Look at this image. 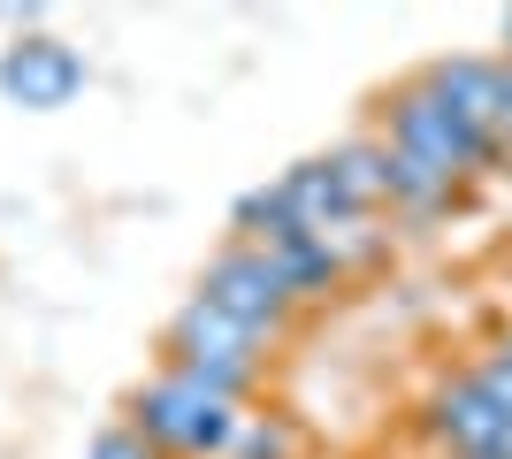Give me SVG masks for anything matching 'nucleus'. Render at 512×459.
<instances>
[{"label":"nucleus","instance_id":"nucleus-11","mask_svg":"<svg viewBox=\"0 0 512 459\" xmlns=\"http://www.w3.org/2000/svg\"><path fill=\"white\" fill-rule=\"evenodd\" d=\"M299 452H306V437L283 414H245L230 437V459H299Z\"/></svg>","mask_w":512,"mask_h":459},{"label":"nucleus","instance_id":"nucleus-7","mask_svg":"<svg viewBox=\"0 0 512 459\" xmlns=\"http://www.w3.org/2000/svg\"><path fill=\"white\" fill-rule=\"evenodd\" d=\"M329 161V176L344 184V199L360 207V215H383L390 207V146L383 138H344L337 153H321Z\"/></svg>","mask_w":512,"mask_h":459},{"label":"nucleus","instance_id":"nucleus-8","mask_svg":"<svg viewBox=\"0 0 512 459\" xmlns=\"http://www.w3.org/2000/svg\"><path fill=\"white\" fill-rule=\"evenodd\" d=\"M283 199H291V222H299L306 238L337 230L344 215H360V207L344 199V184L329 176V161H299V169H283Z\"/></svg>","mask_w":512,"mask_h":459},{"label":"nucleus","instance_id":"nucleus-3","mask_svg":"<svg viewBox=\"0 0 512 459\" xmlns=\"http://www.w3.org/2000/svg\"><path fill=\"white\" fill-rule=\"evenodd\" d=\"M383 146L413 153V161H428V169L459 176V184L497 161V138L482 131V123H467L459 108H444V100L428 92V77H406L398 92H383Z\"/></svg>","mask_w":512,"mask_h":459},{"label":"nucleus","instance_id":"nucleus-13","mask_svg":"<svg viewBox=\"0 0 512 459\" xmlns=\"http://www.w3.org/2000/svg\"><path fill=\"white\" fill-rule=\"evenodd\" d=\"M85 459H161V452H153V444L138 437V429H123V421H107L100 437H92V452H85Z\"/></svg>","mask_w":512,"mask_h":459},{"label":"nucleus","instance_id":"nucleus-16","mask_svg":"<svg viewBox=\"0 0 512 459\" xmlns=\"http://www.w3.org/2000/svg\"><path fill=\"white\" fill-rule=\"evenodd\" d=\"M505 352H512V337H505Z\"/></svg>","mask_w":512,"mask_h":459},{"label":"nucleus","instance_id":"nucleus-14","mask_svg":"<svg viewBox=\"0 0 512 459\" xmlns=\"http://www.w3.org/2000/svg\"><path fill=\"white\" fill-rule=\"evenodd\" d=\"M490 138H497V153L512 146V62H505V77H497V115H490Z\"/></svg>","mask_w":512,"mask_h":459},{"label":"nucleus","instance_id":"nucleus-1","mask_svg":"<svg viewBox=\"0 0 512 459\" xmlns=\"http://www.w3.org/2000/svg\"><path fill=\"white\" fill-rule=\"evenodd\" d=\"M237 421H245L237 398L207 391L199 375H176V368H153L123 398V429H138L161 459H230Z\"/></svg>","mask_w":512,"mask_h":459},{"label":"nucleus","instance_id":"nucleus-2","mask_svg":"<svg viewBox=\"0 0 512 459\" xmlns=\"http://www.w3.org/2000/svg\"><path fill=\"white\" fill-rule=\"evenodd\" d=\"M161 368L199 375L207 391H222V398L245 406V391H253L260 368H268V337L245 329V322H230V314L207 306V299H184L169 314V329H161Z\"/></svg>","mask_w":512,"mask_h":459},{"label":"nucleus","instance_id":"nucleus-5","mask_svg":"<svg viewBox=\"0 0 512 459\" xmlns=\"http://www.w3.org/2000/svg\"><path fill=\"white\" fill-rule=\"evenodd\" d=\"M85 92V54L54 31H16L0 46V100L23 115H54Z\"/></svg>","mask_w":512,"mask_h":459},{"label":"nucleus","instance_id":"nucleus-9","mask_svg":"<svg viewBox=\"0 0 512 459\" xmlns=\"http://www.w3.org/2000/svg\"><path fill=\"white\" fill-rule=\"evenodd\" d=\"M260 253H268V261H276V276L283 284H291V299H329V284H337L344 268L329 261V245L321 238H306V230H291V238H276V245H260Z\"/></svg>","mask_w":512,"mask_h":459},{"label":"nucleus","instance_id":"nucleus-10","mask_svg":"<svg viewBox=\"0 0 512 459\" xmlns=\"http://www.w3.org/2000/svg\"><path fill=\"white\" fill-rule=\"evenodd\" d=\"M230 230H237V245H276V238H291V230H299V222H291V199H283V176H276V184L237 192Z\"/></svg>","mask_w":512,"mask_h":459},{"label":"nucleus","instance_id":"nucleus-4","mask_svg":"<svg viewBox=\"0 0 512 459\" xmlns=\"http://www.w3.org/2000/svg\"><path fill=\"white\" fill-rule=\"evenodd\" d=\"M192 299H207V306H222L230 322H245V329H260L268 345H276L283 329H291V314H299V299H291V284L276 276V261L260 253V245H222L207 268H199V284H192Z\"/></svg>","mask_w":512,"mask_h":459},{"label":"nucleus","instance_id":"nucleus-12","mask_svg":"<svg viewBox=\"0 0 512 459\" xmlns=\"http://www.w3.org/2000/svg\"><path fill=\"white\" fill-rule=\"evenodd\" d=\"M467 383H474V391H482V398L497 406V414L512 421V352H505V345H497V352H482V360L467 368Z\"/></svg>","mask_w":512,"mask_h":459},{"label":"nucleus","instance_id":"nucleus-6","mask_svg":"<svg viewBox=\"0 0 512 459\" xmlns=\"http://www.w3.org/2000/svg\"><path fill=\"white\" fill-rule=\"evenodd\" d=\"M421 77H428V92H436L444 108H459L467 123H482V131H490V115H497V77H505V54H451V62H428Z\"/></svg>","mask_w":512,"mask_h":459},{"label":"nucleus","instance_id":"nucleus-15","mask_svg":"<svg viewBox=\"0 0 512 459\" xmlns=\"http://www.w3.org/2000/svg\"><path fill=\"white\" fill-rule=\"evenodd\" d=\"M497 39H505V62H512V8L497 16Z\"/></svg>","mask_w":512,"mask_h":459}]
</instances>
